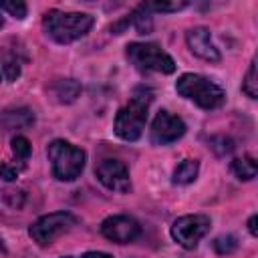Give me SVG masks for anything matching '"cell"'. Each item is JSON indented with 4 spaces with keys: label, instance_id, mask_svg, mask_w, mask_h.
Returning a JSON list of instances; mask_svg holds the SVG:
<instances>
[{
    "label": "cell",
    "instance_id": "obj_5",
    "mask_svg": "<svg viewBox=\"0 0 258 258\" xmlns=\"http://www.w3.org/2000/svg\"><path fill=\"white\" fill-rule=\"evenodd\" d=\"M129 62L139 71H153L171 75L175 71L173 58L153 42H129L125 50Z\"/></svg>",
    "mask_w": 258,
    "mask_h": 258
},
{
    "label": "cell",
    "instance_id": "obj_23",
    "mask_svg": "<svg viewBox=\"0 0 258 258\" xmlns=\"http://www.w3.org/2000/svg\"><path fill=\"white\" fill-rule=\"evenodd\" d=\"M2 71H4L6 79H10V81H16V79L20 77V64H18V60H16V58H12V56H8V58L4 60Z\"/></svg>",
    "mask_w": 258,
    "mask_h": 258
},
{
    "label": "cell",
    "instance_id": "obj_16",
    "mask_svg": "<svg viewBox=\"0 0 258 258\" xmlns=\"http://www.w3.org/2000/svg\"><path fill=\"white\" fill-rule=\"evenodd\" d=\"M242 91L250 97V99H256L258 97V79H256V58L250 62L248 71H246V77H244V83H242Z\"/></svg>",
    "mask_w": 258,
    "mask_h": 258
},
{
    "label": "cell",
    "instance_id": "obj_18",
    "mask_svg": "<svg viewBox=\"0 0 258 258\" xmlns=\"http://www.w3.org/2000/svg\"><path fill=\"white\" fill-rule=\"evenodd\" d=\"M0 10H4V12H8L10 16L22 20V18L26 16V10H28V8H26V4L20 2V0H0Z\"/></svg>",
    "mask_w": 258,
    "mask_h": 258
},
{
    "label": "cell",
    "instance_id": "obj_13",
    "mask_svg": "<svg viewBox=\"0 0 258 258\" xmlns=\"http://www.w3.org/2000/svg\"><path fill=\"white\" fill-rule=\"evenodd\" d=\"M50 93H52L56 103L69 105V103L77 101V97L81 95V85L75 79H58V81L52 83Z\"/></svg>",
    "mask_w": 258,
    "mask_h": 258
},
{
    "label": "cell",
    "instance_id": "obj_10",
    "mask_svg": "<svg viewBox=\"0 0 258 258\" xmlns=\"http://www.w3.org/2000/svg\"><path fill=\"white\" fill-rule=\"evenodd\" d=\"M101 234L117 244H129L141 234V226L129 216H109L101 224Z\"/></svg>",
    "mask_w": 258,
    "mask_h": 258
},
{
    "label": "cell",
    "instance_id": "obj_4",
    "mask_svg": "<svg viewBox=\"0 0 258 258\" xmlns=\"http://www.w3.org/2000/svg\"><path fill=\"white\" fill-rule=\"evenodd\" d=\"M48 161H50V169L52 175L58 181H73L81 175L83 167H85V151L81 147H75L73 143L64 141V139H54L48 143L46 149Z\"/></svg>",
    "mask_w": 258,
    "mask_h": 258
},
{
    "label": "cell",
    "instance_id": "obj_21",
    "mask_svg": "<svg viewBox=\"0 0 258 258\" xmlns=\"http://www.w3.org/2000/svg\"><path fill=\"white\" fill-rule=\"evenodd\" d=\"M2 200L10 208H20L24 204V191L22 189H4L2 191Z\"/></svg>",
    "mask_w": 258,
    "mask_h": 258
},
{
    "label": "cell",
    "instance_id": "obj_25",
    "mask_svg": "<svg viewBox=\"0 0 258 258\" xmlns=\"http://www.w3.org/2000/svg\"><path fill=\"white\" fill-rule=\"evenodd\" d=\"M256 222H258V216H256V214H254V216H250V220H248V230H250V234H252V236H258Z\"/></svg>",
    "mask_w": 258,
    "mask_h": 258
},
{
    "label": "cell",
    "instance_id": "obj_12",
    "mask_svg": "<svg viewBox=\"0 0 258 258\" xmlns=\"http://www.w3.org/2000/svg\"><path fill=\"white\" fill-rule=\"evenodd\" d=\"M34 123V113L26 107H16V109H6L0 113V125L4 129H20V127H30Z\"/></svg>",
    "mask_w": 258,
    "mask_h": 258
},
{
    "label": "cell",
    "instance_id": "obj_24",
    "mask_svg": "<svg viewBox=\"0 0 258 258\" xmlns=\"http://www.w3.org/2000/svg\"><path fill=\"white\" fill-rule=\"evenodd\" d=\"M18 167H12V165H8V163H0V177L2 179H6V181H12V179H16L18 177Z\"/></svg>",
    "mask_w": 258,
    "mask_h": 258
},
{
    "label": "cell",
    "instance_id": "obj_22",
    "mask_svg": "<svg viewBox=\"0 0 258 258\" xmlns=\"http://www.w3.org/2000/svg\"><path fill=\"white\" fill-rule=\"evenodd\" d=\"M210 147H212V149H216V153H218V155H226V153H230V151L234 149V141H232V139H228V137H214Z\"/></svg>",
    "mask_w": 258,
    "mask_h": 258
},
{
    "label": "cell",
    "instance_id": "obj_26",
    "mask_svg": "<svg viewBox=\"0 0 258 258\" xmlns=\"http://www.w3.org/2000/svg\"><path fill=\"white\" fill-rule=\"evenodd\" d=\"M83 258H113V256L107 252H87Z\"/></svg>",
    "mask_w": 258,
    "mask_h": 258
},
{
    "label": "cell",
    "instance_id": "obj_3",
    "mask_svg": "<svg viewBox=\"0 0 258 258\" xmlns=\"http://www.w3.org/2000/svg\"><path fill=\"white\" fill-rule=\"evenodd\" d=\"M175 91L202 109H218L226 101V93L220 85H216L208 77L196 75V73L181 75L175 81Z\"/></svg>",
    "mask_w": 258,
    "mask_h": 258
},
{
    "label": "cell",
    "instance_id": "obj_8",
    "mask_svg": "<svg viewBox=\"0 0 258 258\" xmlns=\"http://www.w3.org/2000/svg\"><path fill=\"white\" fill-rule=\"evenodd\" d=\"M95 175L97 179L111 191L117 194H125L131 187V179H129V169L121 159H113V157H105L95 165Z\"/></svg>",
    "mask_w": 258,
    "mask_h": 258
},
{
    "label": "cell",
    "instance_id": "obj_17",
    "mask_svg": "<svg viewBox=\"0 0 258 258\" xmlns=\"http://www.w3.org/2000/svg\"><path fill=\"white\" fill-rule=\"evenodd\" d=\"M236 248H238V240L232 234H224L214 240V250L218 254H232Z\"/></svg>",
    "mask_w": 258,
    "mask_h": 258
},
{
    "label": "cell",
    "instance_id": "obj_27",
    "mask_svg": "<svg viewBox=\"0 0 258 258\" xmlns=\"http://www.w3.org/2000/svg\"><path fill=\"white\" fill-rule=\"evenodd\" d=\"M2 26H4V18L0 16V28H2Z\"/></svg>",
    "mask_w": 258,
    "mask_h": 258
},
{
    "label": "cell",
    "instance_id": "obj_7",
    "mask_svg": "<svg viewBox=\"0 0 258 258\" xmlns=\"http://www.w3.org/2000/svg\"><path fill=\"white\" fill-rule=\"evenodd\" d=\"M210 218L204 214L181 216L171 224V238L185 250H194L210 230Z\"/></svg>",
    "mask_w": 258,
    "mask_h": 258
},
{
    "label": "cell",
    "instance_id": "obj_20",
    "mask_svg": "<svg viewBox=\"0 0 258 258\" xmlns=\"http://www.w3.org/2000/svg\"><path fill=\"white\" fill-rule=\"evenodd\" d=\"M149 12H177L187 6V2H145L143 4Z\"/></svg>",
    "mask_w": 258,
    "mask_h": 258
},
{
    "label": "cell",
    "instance_id": "obj_9",
    "mask_svg": "<svg viewBox=\"0 0 258 258\" xmlns=\"http://www.w3.org/2000/svg\"><path fill=\"white\" fill-rule=\"evenodd\" d=\"M183 133H185V123L177 115H171L169 111H159L151 123L149 139L155 145H167L183 137Z\"/></svg>",
    "mask_w": 258,
    "mask_h": 258
},
{
    "label": "cell",
    "instance_id": "obj_1",
    "mask_svg": "<svg viewBox=\"0 0 258 258\" xmlns=\"http://www.w3.org/2000/svg\"><path fill=\"white\" fill-rule=\"evenodd\" d=\"M95 24V18L85 12H62L48 10L42 18V26L46 34L58 44H69L85 36Z\"/></svg>",
    "mask_w": 258,
    "mask_h": 258
},
{
    "label": "cell",
    "instance_id": "obj_28",
    "mask_svg": "<svg viewBox=\"0 0 258 258\" xmlns=\"http://www.w3.org/2000/svg\"><path fill=\"white\" fill-rule=\"evenodd\" d=\"M62 258H73V256H62Z\"/></svg>",
    "mask_w": 258,
    "mask_h": 258
},
{
    "label": "cell",
    "instance_id": "obj_11",
    "mask_svg": "<svg viewBox=\"0 0 258 258\" xmlns=\"http://www.w3.org/2000/svg\"><path fill=\"white\" fill-rule=\"evenodd\" d=\"M185 40H187L189 50L196 56H200V58H204L208 62H220L222 54L216 48V44L212 40V34H210V30L206 26H194V28H189L185 32Z\"/></svg>",
    "mask_w": 258,
    "mask_h": 258
},
{
    "label": "cell",
    "instance_id": "obj_19",
    "mask_svg": "<svg viewBox=\"0 0 258 258\" xmlns=\"http://www.w3.org/2000/svg\"><path fill=\"white\" fill-rule=\"evenodd\" d=\"M30 151H32L30 141H28L24 135H16V137L12 139V153H14L20 161L28 159V157H30Z\"/></svg>",
    "mask_w": 258,
    "mask_h": 258
},
{
    "label": "cell",
    "instance_id": "obj_14",
    "mask_svg": "<svg viewBox=\"0 0 258 258\" xmlns=\"http://www.w3.org/2000/svg\"><path fill=\"white\" fill-rule=\"evenodd\" d=\"M230 169H232V173H234L238 179H246V181H248V179H254L256 173H258V165H256L254 157H250V155L232 159Z\"/></svg>",
    "mask_w": 258,
    "mask_h": 258
},
{
    "label": "cell",
    "instance_id": "obj_6",
    "mask_svg": "<svg viewBox=\"0 0 258 258\" xmlns=\"http://www.w3.org/2000/svg\"><path fill=\"white\" fill-rule=\"evenodd\" d=\"M75 224H77V218L71 212H52V214H46V216L38 218L28 228V234L36 244L46 246L52 240H56L60 234L69 232Z\"/></svg>",
    "mask_w": 258,
    "mask_h": 258
},
{
    "label": "cell",
    "instance_id": "obj_2",
    "mask_svg": "<svg viewBox=\"0 0 258 258\" xmlns=\"http://www.w3.org/2000/svg\"><path fill=\"white\" fill-rule=\"evenodd\" d=\"M151 105V93L149 91H137L127 105H123L115 115V135L123 141H137L145 129L147 111Z\"/></svg>",
    "mask_w": 258,
    "mask_h": 258
},
{
    "label": "cell",
    "instance_id": "obj_15",
    "mask_svg": "<svg viewBox=\"0 0 258 258\" xmlns=\"http://www.w3.org/2000/svg\"><path fill=\"white\" fill-rule=\"evenodd\" d=\"M198 171H200V163L198 159H183L175 169H173V183H191L196 177H198Z\"/></svg>",
    "mask_w": 258,
    "mask_h": 258
}]
</instances>
